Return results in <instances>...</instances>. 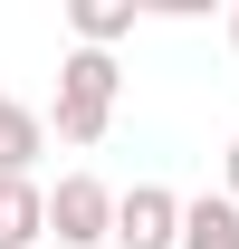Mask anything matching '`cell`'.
<instances>
[{
	"mask_svg": "<svg viewBox=\"0 0 239 249\" xmlns=\"http://www.w3.org/2000/svg\"><path fill=\"white\" fill-rule=\"evenodd\" d=\"M38 154H48V124H38L29 106H19V96L0 87V182H19V173H29Z\"/></svg>",
	"mask_w": 239,
	"mask_h": 249,
	"instance_id": "cell-5",
	"label": "cell"
},
{
	"mask_svg": "<svg viewBox=\"0 0 239 249\" xmlns=\"http://www.w3.org/2000/svg\"><path fill=\"white\" fill-rule=\"evenodd\" d=\"M172 249H239V201H230V192L182 201V240H172Z\"/></svg>",
	"mask_w": 239,
	"mask_h": 249,
	"instance_id": "cell-6",
	"label": "cell"
},
{
	"mask_svg": "<svg viewBox=\"0 0 239 249\" xmlns=\"http://www.w3.org/2000/svg\"><path fill=\"white\" fill-rule=\"evenodd\" d=\"M67 29H77V48H105L115 58V38H134V0H77Z\"/></svg>",
	"mask_w": 239,
	"mask_h": 249,
	"instance_id": "cell-7",
	"label": "cell"
},
{
	"mask_svg": "<svg viewBox=\"0 0 239 249\" xmlns=\"http://www.w3.org/2000/svg\"><path fill=\"white\" fill-rule=\"evenodd\" d=\"M230 48H239V10H230Z\"/></svg>",
	"mask_w": 239,
	"mask_h": 249,
	"instance_id": "cell-9",
	"label": "cell"
},
{
	"mask_svg": "<svg viewBox=\"0 0 239 249\" xmlns=\"http://www.w3.org/2000/svg\"><path fill=\"white\" fill-rule=\"evenodd\" d=\"M96 240H115V192L96 173H67L48 192V249H96Z\"/></svg>",
	"mask_w": 239,
	"mask_h": 249,
	"instance_id": "cell-2",
	"label": "cell"
},
{
	"mask_svg": "<svg viewBox=\"0 0 239 249\" xmlns=\"http://www.w3.org/2000/svg\"><path fill=\"white\" fill-rule=\"evenodd\" d=\"M0 249H48V192L19 173V182H0Z\"/></svg>",
	"mask_w": 239,
	"mask_h": 249,
	"instance_id": "cell-4",
	"label": "cell"
},
{
	"mask_svg": "<svg viewBox=\"0 0 239 249\" xmlns=\"http://www.w3.org/2000/svg\"><path fill=\"white\" fill-rule=\"evenodd\" d=\"M220 173H230V201H239V134H230V163H220Z\"/></svg>",
	"mask_w": 239,
	"mask_h": 249,
	"instance_id": "cell-8",
	"label": "cell"
},
{
	"mask_svg": "<svg viewBox=\"0 0 239 249\" xmlns=\"http://www.w3.org/2000/svg\"><path fill=\"white\" fill-rule=\"evenodd\" d=\"M115 87L124 67L105 58V48H67L58 58V144H105V124H115Z\"/></svg>",
	"mask_w": 239,
	"mask_h": 249,
	"instance_id": "cell-1",
	"label": "cell"
},
{
	"mask_svg": "<svg viewBox=\"0 0 239 249\" xmlns=\"http://www.w3.org/2000/svg\"><path fill=\"white\" fill-rule=\"evenodd\" d=\"M172 240H182V192L163 182L115 192V249H172Z\"/></svg>",
	"mask_w": 239,
	"mask_h": 249,
	"instance_id": "cell-3",
	"label": "cell"
}]
</instances>
